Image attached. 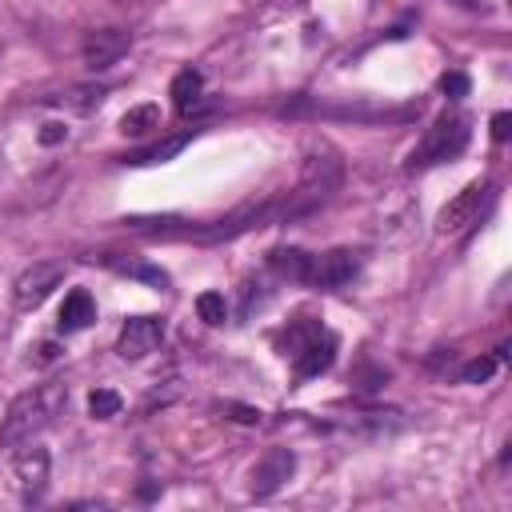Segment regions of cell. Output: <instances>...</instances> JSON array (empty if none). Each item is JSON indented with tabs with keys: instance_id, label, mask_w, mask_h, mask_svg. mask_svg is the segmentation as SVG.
Listing matches in <instances>:
<instances>
[{
	"instance_id": "cell-1",
	"label": "cell",
	"mask_w": 512,
	"mask_h": 512,
	"mask_svg": "<svg viewBox=\"0 0 512 512\" xmlns=\"http://www.w3.org/2000/svg\"><path fill=\"white\" fill-rule=\"evenodd\" d=\"M344 180V168H340V156L328 148V144H316L300 168V180L288 196H276V208H280V224L284 220H296V216H308L316 212L320 204H328V196L340 188Z\"/></svg>"
},
{
	"instance_id": "cell-2",
	"label": "cell",
	"mask_w": 512,
	"mask_h": 512,
	"mask_svg": "<svg viewBox=\"0 0 512 512\" xmlns=\"http://www.w3.org/2000/svg\"><path fill=\"white\" fill-rule=\"evenodd\" d=\"M64 404H68V388L56 384V380L20 392V396L8 404L4 420H0V448H16V444L32 440L36 432H44V428L60 416Z\"/></svg>"
},
{
	"instance_id": "cell-3",
	"label": "cell",
	"mask_w": 512,
	"mask_h": 512,
	"mask_svg": "<svg viewBox=\"0 0 512 512\" xmlns=\"http://www.w3.org/2000/svg\"><path fill=\"white\" fill-rule=\"evenodd\" d=\"M468 136H472L468 116H460V112H440V116L432 120V128L424 132V140L412 148L408 168H432V164H444V160L460 156V152L468 148Z\"/></svg>"
},
{
	"instance_id": "cell-4",
	"label": "cell",
	"mask_w": 512,
	"mask_h": 512,
	"mask_svg": "<svg viewBox=\"0 0 512 512\" xmlns=\"http://www.w3.org/2000/svg\"><path fill=\"white\" fill-rule=\"evenodd\" d=\"M492 196H496V184H492V180H472V184H464V188L440 208L436 232H460V228L476 224L480 212L492 204Z\"/></svg>"
},
{
	"instance_id": "cell-5",
	"label": "cell",
	"mask_w": 512,
	"mask_h": 512,
	"mask_svg": "<svg viewBox=\"0 0 512 512\" xmlns=\"http://www.w3.org/2000/svg\"><path fill=\"white\" fill-rule=\"evenodd\" d=\"M60 280H64V264H60V260H36L32 268H24V272L16 276V284H12V304H16L20 312L40 308V304L52 296V288H60Z\"/></svg>"
},
{
	"instance_id": "cell-6",
	"label": "cell",
	"mask_w": 512,
	"mask_h": 512,
	"mask_svg": "<svg viewBox=\"0 0 512 512\" xmlns=\"http://www.w3.org/2000/svg\"><path fill=\"white\" fill-rule=\"evenodd\" d=\"M48 468H52V456H48L44 444L24 440V448H16V456H12V480H16V488H20V496H24L28 504L44 496V488H48Z\"/></svg>"
},
{
	"instance_id": "cell-7",
	"label": "cell",
	"mask_w": 512,
	"mask_h": 512,
	"mask_svg": "<svg viewBox=\"0 0 512 512\" xmlns=\"http://www.w3.org/2000/svg\"><path fill=\"white\" fill-rule=\"evenodd\" d=\"M292 472H296V452H292V448H268V452L248 468V492H252L256 500H264V496L280 492V488L292 480Z\"/></svg>"
},
{
	"instance_id": "cell-8",
	"label": "cell",
	"mask_w": 512,
	"mask_h": 512,
	"mask_svg": "<svg viewBox=\"0 0 512 512\" xmlns=\"http://www.w3.org/2000/svg\"><path fill=\"white\" fill-rule=\"evenodd\" d=\"M356 272H360V256L352 248H332L324 256H312L304 284H312V288H344Z\"/></svg>"
},
{
	"instance_id": "cell-9",
	"label": "cell",
	"mask_w": 512,
	"mask_h": 512,
	"mask_svg": "<svg viewBox=\"0 0 512 512\" xmlns=\"http://www.w3.org/2000/svg\"><path fill=\"white\" fill-rule=\"evenodd\" d=\"M164 340V320L160 316H132L120 336H116V356L120 360H144L148 352H156Z\"/></svg>"
},
{
	"instance_id": "cell-10",
	"label": "cell",
	"mask_w": 512,
	"mask_h": 512,
	"mask_svg": "<svg viewBox=\"0 0 512 512\" xmlns=\"http://www.w3.org/2000/svg\"><path fill=\"white\" fill-rule=\"evenodd\" d=\"M128 44H132V36H128L124 28H100V32H88V40H84V64H88L92 72L112 68V64L128 52Z\"/></svg>"
},
{
	"instance_id": "cell-11",
	"label": "cell",
	"mask_w": 512,
	"mask_h": 512,
	"mask_svg": "<svg viewBox=\"0 0 512 512\" xmlns=\"http://www.w3.org/2000/svg\"><path fill=\"white\" fill-rule=\"evenodd\" d=\"M332 360H336V336H328L324 328H320L308 344H300V348L292 352V368H296V376H320V372L332 368Z\"/></svg>"
},
{
	"instance_id": "cell-12",
	"label": "cell",
	"mask_w": 512,
	"mask_h": 512,
	"mask_svg": "<svg viewBox=\"0 0 512 512\" xmlns=\"http://www.w3.org/2000/svg\"><path fill=\"white\" fill-rule=\"evenodd\" d=\"M192 136H196V128H184V132H176V136H164V140H156V144H148V148L128 152V156H124V164H132V168L168 164V160H176V156H180V152L192 144Z\"/></svg>"
},
{
	"instance_id": "cell-13",
	"label": "cell",
	"mask_w": 512,
	"mask_h": 512,
	"mask_svg": "<svg viewBox=\"0 0 512 512\" xmlns=\"http://www.w3.org/2000/svg\"><path fill=\"white\" fill-rule=\"evenodd\" d=\"M96 320V304H92V296L84 292V288H72L68 296H64V304H60V332L68 336V332H80V328H88Z\"/></svg>"
},
{
	"instance_id": "cell-14",
	"label": "cell",
	"mask_w": 512,
	"mask_h": 512,
	"mask_svg": "<svg viewBox=\"0 0 512 512\" xmlns=\"http://www.w3.org/2000/svg\"><path fill=\"white\" fill-rule=\"evenodd\" d=\"M104 88L100 84H76V88H68V92H60V96H48V104H60V108H68V112H80V116H88V112H96L100 104H104Z\"/></svg>"
},
{
	"instance_id": "cell-15",
	"label": "cell",
	"mask_w": 512,
	"mask_h": 512,
	"mask_svg": "<svg viewBox=\"0 0 512 512\" xmlns=\"http://www.w3.org/2000/svg\"><path fill=\"white\" fill-rule=\"evenodd\" d=\"M308 264H312V256H308L304 248H272V252H268V268H272L280 280H300V284H304Z\"/></svg>"
},
{
	"instance_id": "cell-16",
	"label": "cell",
	"mask_w": 512,
	"mask_h": 512,
	"mask_svg": "<svg viewBox=\"0 0 512 512\" xmlns=\"http://www.w3.org/2000/svg\"><path fill=\"white\" fill-rule=\"evenodd\" d=\"M200 92H204V76H200L196 68H184V72H176V76H172L168 96H172L176 112H192V108L200 104Z\"/></svg>"
},
{
	"instance_id": "cell-17",
	"label": "cell",
	"mask_w": 512,
	"mask_h": 512,
	"mask_svg": "<svg viewBox=\"0 0 512 512\" xmlns=\"http://www.w3.org/2000/svg\"><path fill=\"white\" fill-rule=\"evenodd\" d=\"M104 264L116 268V272H124V276H136V280H144V284H152V288H168V272L156 268V264H144V260H120V256H104Z\"/></svg>"
},
{
	"instance_id": "cell-18",
	"label": "cell",
	"mask_w": 512,
	"mask_h": 512,
	"mask_svg": "<svg viewBox=\"0 0 512 512\" xmlns=\"http://www.w3.org/2000/svg\"><path fill=\"white\" fill-rule=\"evenodd\" d=\"M148 128H160V108L156 104H136L120 116V132L124 136H144Z\"/></svg>"
},
{
	"instance_id": "cell-19",
	"label": "cell",
	"mask_w": 512,
	"mask_h": 512,
	"mask_svg": "<svg viewBox=\"0 0 512 512\" xmlns=\"http://www.w3.org/2000/svg\"><path fill=\"white\" fill-rule=\"evenodd\" d=\"M120 408H124V400H120V392H112V388H96V392L88 396V416H92V420H112V416H120Z\"/></svg>"
},
{
	"instance_id": "cell-20",
	"label": "cell",
	"mask_w": 512,
	"mask_h": 512,
	"mask_svg": "<svg viewBox=\"0 0 512 512\" xmlns=\"http://www.w3.org/2000/svg\"><path fill=\"white\" fill-rule=\"evenodd\" d=\"M196 312H200V320H204V324H224L228 304H224V296H220V292H200V296H196Z\"/></svg>"
},
{
	"instance_id": "cell-21",
	"label": "cell",
	"mask_w": 512,
	"mask_h": 512,
	"mask_svg": "<svg viewBox=\"0 0 512 512\" xmlns=\"http://www.w3.org/2000/svg\"><path fill=\"white\" fill-rule=\"evenodd\" d=\"M492 372H496V356H480V360H468V364L460 368V380H464V384H484Z\"/></svg>"
},
{
	"instance_id": "cell-22",
	"label": "cell",
	"mask_w": 512,
	"mask_h": 512,
	"mask_svg": "<svg viewBox=\"0 0 512 512\" xmlns=\"http://www.w3.org/2000/svg\"><path fill=\"white\" fill-rule=\"evenodd\" d=\"M468 88H472V84H468V76H464V72H444V76H440V92H444V96H452V100L468 96Z\"/></svg>"
},
{
	"instance_id": "cell-23",
	"label": "cell",
	"mask_w": 512,
	"mask_h": 512,
	"mask_svg": "<svg viewBox=\"0 0 512 512\" xmlns=\"http://www.w3.org/2000/svg\"><path fill=\"white\" fill-rule=\"evenodd\" d=\"M220 412H228V420H236V424H260V408H248V404H224Z\"/></svg>"
},
{
	"instance_id": "cell-24",
	"label": "cell",
	"mask_w": 512,
	"mask_h": 512,
	"mask_svg": "<svg viewBox=\"0 0 512 512\" xmlns=\"http://www.w3.org/2000/svg\"><path fill=\"white\" fill-rule=\"evenodd\" d=\"M60 140H68V128H64L60 120H48V124L40 128V144H48V148H52V144H60Z\"/></svg>"
},
{
	"instance_id": "cell-25",
	"label": "cell",
	"mask_w": 512,
	"mask_h": 512,
	"mask_svg": "<svg viewBox=\"0 0 512 512\" xmlns=\"http://www.w3.org/2000/svg\"><path fill=\"white\" fill-rule=\"evenodd\" d=\"M508 136H512V116H508V112H496V116H492V140L504 144Z\"/></svg>"
},
{
	"instance_id": "cell-26",
	"label": "cell",
	"mask_w": 512,
	"mask_h": 512,
	"mask_svg": "<svg viewBox=\"0 0 512 512\" xmlns=\"http://www.w3.org/2000/svg\"><path fill=\"white\" fill-rule=\"evenodd\" d=\"M40 364H48V360H56V344L48 340V344H40V356H36Z\"/></svg>"
}]
</instances>
